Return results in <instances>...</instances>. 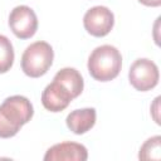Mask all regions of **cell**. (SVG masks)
<instances>
[{"label": "cell", "mask_w": 161, "mask_h": 161, "mask_svg": "<svg viewBox=\"0 0 161 161\" xmlns=\"http://www.w3.org/2000/svg\"><path fill=\"white\" fill-rule=\"evenodd\" d=\"M158 78L160 74L157 65L147 58H140L135 60L128 72L130 83L140 92H146L155 88L158 83Z\"/></svg>", "instance_id": "4"}, {"label": "cell", "mask_w": 161, "mask_h": 161, "mask_svg": "<svg viewBox=\"0 0 161 161\" xmlns=\"http://www.w3.org/2000/svg\"><path fill=\"white\" fill-rule=\"evenodd\" d=\"M14 63V49L11 42L0 34V73L10 70Z\"/></svg>", "instance_id": "12"}, {"label": "cell", "mask_w": 161, "mask_h": 161, "mask_svg": "<svg viewBox=\"0 0 161 161\" xmlns=\"http://www.w3.org/2000/svg\"><path fill=\"white\" fill-rule=\"evenodd\" d=\"M54 58V52L50 44L39 40L30 44L21 55V69L31 78L44 75L50 68Z\"/></svg>", "instance_id": "3"}, {"label": "cell", "mask_w": 161, "mask_h": 161, "mask_svg": "<svg viewBox=\"0 0 161 161\" xmlns=\"http://www.w3.org/2000/svg\"><path fill=\"white\" fill-rule=\"evenodd\" d=\"M122 68L119 50L109 44L97 47L88 58V72L96 80L108 82L114 79Z\"/></svg>", "instance_id": "2"}, {"label": "cell", "mask_w": 161, "mask_h": 161, "mask_svg": "<svg viewBox=\"0 0 161 161\" xmlns=\"http://www.w3.org/2000/svg\"><path fill=\"white\" fill-rule=\"evenodd\" d=\"M88 158L87 148L77 142H62L48 148L44 155L45 161H86Z\"/></svg>", "instance_id": "7"}, {"label": "cell", "mask_w": 161, "mask_h": 161, "mask_svg": "<svg viewBox=\"0 0 161 161\" xmlns=\"http://www.w3.org/2000/svg\"><path fill=\"white\" fill-rule=\"evenodd\" d=\"M141 4L146 5V6H160L161 5V0H138Z\"/></svg>", "instance_id": "14"}, {"label": "cell", "mask_w": 161, "mask_h": 161, "mask_svg": "<svg viewBox=\"0 0 161 161\" xmlns=\"http://www.w3.org/2000/svg\"><path fill=\"white\" fill-rule=\"evenodd\" d=\"M140 160H160L161 158V137L153 136L148 138L140 148Z\"/></svg>", "instance_id": "11"}, {"label": "cell", "mask_w": 161, "mask_h": 161, "mask_svg": "<svg viewBox=\"0 0 161 161\" xmlns=\"http://www.w3.org/2000/svg\"><path fill=\"white\" fill-rule=\"evenodd\" d=\"M72 99H74L72 94L55 80L48 84L42 93V103L44 108L50 112H60L65 109Z\"/></svg>", "instance_id": "8"}, {"label": "cell", "mask_w": 161, "mask_h": 161, "mask_svg": "<svg viewBox=\"0 0 161 161\" xmlns=\"http://www.w3.org/2000/svg\"><path fill=\"white\" fill-rule=\"evenodd\" d=\"M96 117L97 114L94 108L74 109L67 116V127L75 135H83L94 126Z\"/></svg>", "instance_id": "9"}, {"label": "cell", "mask_w": 161, "mask_h": 161, "mask_svg": "<svg viewBox=\"0 0 161 161\" xmlns=\"http://www.w3.org/2000/svg\"><path fill=\"white\" fill-rule=\"evenodd\" d=\"M158 101H160V97H156V99L153 102V106L151 107V109H153L152 111V114H153V118H155V121H156L157 125H160V119H158V116H157V112H158Z\"/></svg>", "instance_id": "13"}, {"label": "cell", "mask_w": 161, "mask_h": 161, "mask_svg": "<svg viewBox=\"0 0 161 161\" xmlns=\"http://www.w3.org/2000/svg\"><path fill=\"white\" fill-rule=\"evenodd\" d=\"M34 114L30 101L24 96L8 97L0 104V137L15 136Z\"/></svg>", "instance_id": "1"}, {"label": "cell", "mask_w": 161, "mask_h": 161, "mask_svg": "<svg viewBox=\"0 0 161 161\" xmlns=\"http://www.w3.org/2000/svg\"><path fill=\"white\" fill-rule=\"evenodd\" d=\"M53 80L58 82L60 86H63L70 94L73 98L78 97L84 87V82H83V77L80 75V73L74 69V68H63L60 69L53 78Z\"/></svg>", "instance_id": "10"}, {"label": "cell", "mask_w": 161, "mask_h": 161, "mask_svg": "<svg viewBox=\"0 0 161 161\" xmlns=\"http://www.w3.org/2000/svg\"><path fill=\"white\" fill-rule=\"evenodd\" d=\"M9 26L19 39H29L36 33L38 18L31 8L19 5L15 6L9 15Z\"/></svg>", "instance_id": "5"}, {"label": "cell", "mask_w": 161, "mask_h": 161, "mask_svg": "<svg viewBox=\"0 0 161 161\" xmlns=\"http://www.w3.org/2000/svg\"><path fill=\"white\" fill-rule=\"evenodd\" d=\"M113 13L106 6H93L83 16L84 29L93 36H106L113 28Z\"/></svg>", "instance_id": "6"}]
</instances>
